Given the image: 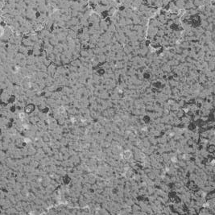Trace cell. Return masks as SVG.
Instances as JSON below:
<instances>
[{"label": "cell", "instance_id": "obj_1", "mask_svg": "<svg viewBox=\"0 0 215 215\" xmlns=\"http://www.w3.org/2000/svg\"><path fill=\"white\" fill-rule=\"evenodd\" d=\"M4 34V28L0 25V37H2Z\"/></svg>", "mask_w": 215, "mask_h": 215}]
</instances>
